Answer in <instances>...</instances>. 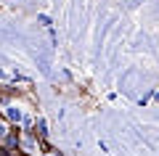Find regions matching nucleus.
I'll list each match as a JSON object with an SVG mask.
<instances>
[{
	"mask_svg": "<svg viewBox=\"0 0 159 156\" xmlns=\"http://www.w3.org/2000/svg\"><path fill=\"white\" fill-rule=\"evenodd\" d=\"M32 132L37 135V138H45V132H48V122L43 117H34V127H32Z\"/></svg>",
	"mask_w": 159,
	"mask_h": 156,
	"instance_id": "nucleus-4",
	"label": "nucleus"
},
{
	"mask_svg": "<svg viewBox=\"0 0 159 156\" xmlns=\"http://www.w3.org/2000/svg\"><path fill=\"white\" fill-rule=\"evenodd\" d=\"M40 156H58V154H53V151H43Z\"/></svg>",
	"mask_w": 159,
	"mask_h": 156,
	"instance_id": "nucleus-6",
	"label": "nucleus"
},
{
	"mask_svg": "<svg viewBox=\"0 0 159 156\" xmlns=\"http://www.w3.org/2000/svg\"><path fill=\"white\" fill-rule=\"evenodd\" d=\"M13 132H16V130H13V124L8 122V119L3 117V114H0V151H3V145H6V140L11 138Z\"/></svg>",
	"mask_w": 159,
	"mask_h": 156,
	"instance_id": "nucleus-3",
	"label": "nucleus"
},
{
	"mask_svg": "<svg viewBox=\"0 0 159 156\" xmlns=\"http://www.w3.org/2000/svg\"><path fill=\"white\" fill-rule=\"evenodd\" d=\"M43 151H45L43 138H37V135L29 132V130H19V154H24V156H40Z\"/></svg>",
	"mask_w": 159,
	"mask_h": 156,
	"instance_id": "nucleus-1",
	"label": "nucleus"
},
{
	"mask_svg": "<svg viewBox=\"0 0 159 156\" xmlns=\"http://www.w3.org/2000/svg\"><path fill=\"white\" fill-rule=\"evenodd\" d=\"M3 117H6L8 122H11L13 127H16V124H21V122H24V117H27V114H24V109L19 106V103L8 100V103H6V114H3Z\"/></svg>",
	"mask_w": 159,
	"mask_h": 156,
	"instance_id": "nucleus-2",
	"label": "nucleus"
},
{
	"mask_svg": "<svg viewBox=\"0 0 159 156\" xmlns=\"http://www.w3.org/2000/svg\"><path fill=\"white\" fill-rule=\"evenodd\" d=\"M0 156H8V154H0Z\"/></svg>",
	"mask_w": 159,
	"mask_h": 156,
	"instance_id": "nucleus-7",
	"label": "nucleus"
},
{
	"mask_svg": "<svg viewBox=\"0 0 159 156\" xmlns=\"http://www.w3.org/2000/svg\"><path fill=\"white\" fill-rule=\"evenodd\" d=\"M37 21H40V24H43V27H51V19H48V16H45V13H40V16H37Z\"/></svg>",
	"mask_w": 159,
	"mask_h": 156,
	"instance_id": "nucleus-5",
	"label": "nucleus"
}]
</instances>
